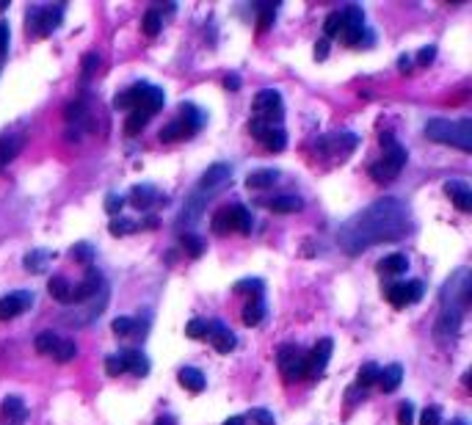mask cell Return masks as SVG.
Segmentation results:
<instances>
[{
    "instance_id": "59",
    "label": "cell",
    "mask_w": 472,
    "mask_h": 425,
    "mask_svg": "<svg viewBox=\"0 0 472 425\" xmlns=\"http://www.w3.org/2000/svg\"><path fill=\"white\" fill-rule=\"evenodd\" d=\"M450 425H467V422H464V420H453Z\"/></svg>"
},
{
    "instance_id": "4",
    "label": "cell",
    "mask_w": 472,
    "mask_h": 425,
    "mask_svg": "<svg viewBox=\"0 0 472 425\" xmlns=\"http://www.w3.org/2000/svg\"><path fill=\"white\" fill-rule=\"evenodd\" d=\"M382 144H384V155L376 164H371V177L376 183H392L403 172V166L409 161V152L392 138V133H382Z\"/></svg>"
},
{
    "instance_id": "11",
    "label": "cell",
    "mask_w": 472,
    "mask_h": 425,
    "mask_svg": "<svg viewBox=\"0 0 472 425\" xmlns=\"http://www.w3.org/2000/svg\"><path fill=\"white\" fill-rule=\"evenodd\" d=\"M340 12H343V31H340L337 39H343L351 47H359L364 42V36H367L364 33V12L359 6H345ZM367 39H371V36H367Z\"/></svg>"
},
{
    "instance_id": "46",
    "label": "cell",
    "mask_w": 472,
    "mask_h": 425,
    "mask_svg": "<svg viewBox=\"0 0 472 425\" xmlns=\"http://www.w3.org/2000/svg\"><path fill=\"white\" fill-rule=\"evenodd\" d=\"M235 293H251V296H262V279H243L235 285Z\"/></svg>"
},
{
    "instance_id": "53",
    "label": "cell",
    "mask_w": 472,
    "mask_h": 425,
    "mask_svg": "<svg viewBox=\"0 0 472 425\" xmlns=\"http://www.w3.org/2000/svg\"><path fill=\"white\" fill-rule=\"evenodd\" d=\"M329 56V39H321L318 44H315V59H326Z\"/></svg>"
},
{
    "instance_id": "6",
    "label": "cell",
    "mask_w": 472,
    "mask_h": 425,
    "mask_svg": "<svg viewBox=\"0 0 472 425\" xmlns=\"http://www.w3.org/2000/svg\"><path fill=\"white\" fill-rule=\"evenodd\" d=\"M277 364L285 384H296L307 379V354L298 345H282L277 354Z\"/></svg>"
},
{
    "instance_id": "37",
    "label": "cell",
    "mask_w": 472,
    "mask_h": 425,
    "mask_svg": "<svg viewBox=\"0 0 472 425\" xmlns=\"http://www.w3.org/2000/svg\"><path fill=\"white\" fill-rule=\"evenodd\" d=\"M207 332H210V321H202V317H194V321L185 326V335L191 340H207Z\"/></svg>"
},
{
    "instance_id": "2",
    "label": "cell",
    "mask_w": 472,
    "mask_h": 425,
    "mask_svg": "<svg viewBox=\"0 0 472 425\" xmlns=\"http://www.w3.org/2000/svg\"><path fill=\"white\" fill-rule=\"evenodd\" d=\"M164 89H157L152 83H133L127 86L122 94L114 97V109L117 111H146V114H157L164 109Z\"/></svg>"
},
{
    "instance_id": "57",
    "label": "cell",
    "mask_w": 472,
    "mask_h": 425,
    "mask_svg": "<svg viewBox=\"0 0 472 425\" xmlns=\"http://www.w3.org/2000/svg\"><path fill=\"white\" fill-rule=\"evenodd\" d=\"M224 425H243V417H230Z\"/></svg>"
},
{
    "instance_id": "48",
    "label": "cell",
    "mask_w": 472,
    "mask_h": 425,
    "mask_svg": "<svg viewBox=\"0 0 472 425\" xmlns=\"http://www.w3.org/2000/svg\"><path fill=\"white\" fill-rule=\"evenodd\" d=\"M125 207V196H117V194H109V199H105V210L111 212V216L119 219V210Z\"/></svg>"
},
{
    "instance_id": "3",
    "label": "cell",
    "mask_w": 472,
    "mask_h": 425,
    "mask_svg": "<svg viewBox=\"0 0 472 425\" xmlns=\"http://www.w3.org/2000/svg\"><path fill=\"white\" fill-rule=\"evenodd\" d=\"M426 136L437 144H445V146H456L461 152H469L472 149V119H458V122H450V119H431L426 125Z\"/></svg>"
},
{
    "instance_id": "23",
    "label": "cell",
    "mask_w": 472,
    "mask_h": 425,
    "mask_svg": "<svg viewBox=\"0 0 472 425\" xmlns=\"http://www.w3.org/2000/svg\"><path fill=\"white\" fill-rule=\"evenodd\" d=\"M122 362H125V373H133V376H146L149 373V362L138 351H122Z\"/></svg>"
},
{
    "instance_id": "19",
    "label": "cell",
    "mask_w": 472,
    "mask_h": 425,
    "mask_svg": "<svg viewBox=\"0 0 472 425\" xmlns=\"http://www.w3.org/2000/svg\"><path fill=\"white\" fill-rule=\"evenodd\" d=\"M102 288V277L91 269L89 274H86V279L78 285V288H72V304H80V301H86V298H91V296H97V290Z\"/></svg>"
},
{
    "instance_id": "56",
    "label": "cell",
    "mask_w": 472,
    "mask_h": 425,
    "mask_svg": "<svg viewBox=\"0 0 472 425\" xmlns=\"http://www.w3.org/2000/svg\"><path fill=\"white\" fill-rule=\"evenodd\" d=\"M398 67H401V72H409V70H411V59H409V56H401Z\"/></svg>"
},
{
    "instance_id": "43",
    "label": "cell",
    "mask_w": 472,
    "mask_h": 425,
    "mask_svg": "<svg viewBox=\"0 0 472 425\" xmlns=\"http://www.w3.org/2000/svg\"><path fill=\"white\" fill-rule=\"evenodd\" d=\"M111 329H114L117 337H130L136 332V321H133V317H117Z\"/></svg>"
},
{
    "instance_id": "13",
    "label": "cell",
    "mask_w": 472,
    "mask_h": 425,
    "mask_svg": "<svg viewBox=\"0 0 472 425\" xmlns=\"http://www.w3.org/2000/svg\"><path fill=\"white\" fill-rule=\"evenodd\" d=\"M332 351H335V343L329 337L318 340V345L307 354V379H318L324 373V367L332 359Z\"/></svg>"
},
{
    "instance_id": "41",
    "label": "cell",
    "mask_w": 472,
    "mask_h": 425,
    "mask_svg": "<svg viewBox=\"0 0 472 425\" xmlns=\"http://www.w3.org/2000/svg\"><path fill=\"white\" fill-rule=\"evenodd\" d=\"M180 243H183V249H185L191 257H202V251H204L202 238H196V235H191V232H185V235L180 238Z\"/></svg>"
},
{
    "instance_id": "40",
    "label": "cell",
    "mask_w": 472,
    "mask_h": 425,
    "mask_svg": "<svg viewBox=\"0 0 472 425\" xmlns=\"http://www.w3.org/2000/svg\"><path fill=\"white\" fill-rule=\"evenodd\" d=\"M105 373L109 376H125V362H122V351L119 354H111L109 359H105Z\"/></svg>"
},
{
    "instance_id": "20",
    "label": "cell",
    "mask_w": 472,
    "mask_h": 425,
    "mask_svg": "<svg viewBox=\"0 0 472 425\" xmlns=\"http://www.w3.org/2000/svg\"><path fill=\"white\" fill-rule=\"evenodd\" d=\"M155 202H166L161 194H157L152 185H136L133 191H130V204L133 207H138V210H149Z\"/></svg>"
},
{
    "instance_id": "14",
    "label": "cell",
    "mask_w": 472,
    "mask_h": 425,
    "mask_svg": "<svg viewBox=\"0 0 472 425\" xmlns=\"http://www.w3.org/2000/svg\"><path fill=\"white\" fill-rule=\"evenodd\" d=\"M31 304H33V296L28 290L4 296L0 298V321H14V317H20L25 309H31Z\"/></svg>"
},
{
    "instance_id": "42",
    "label": "cell",
    "mask_w": 472,
    "mask_h": 425,
    "mask_svg": "<svg viewBox=\"0 0 472 425\" xmlns=\"http://www.w3.org/2000/svg\"><path fill=\"white\" fill-rule=\"evenodd\" d=\"M257 9H260V20H257V23H260V31H266V28H269V25L274 23V14H277V4H260Z\"/></svg>"
},
{
    "instance_id": "54",
    "label": "cell",
    "mask_w": 472,
    "mask_h": 425,
    "mask_svg": "<svg viewBox=\"0 0 472 425\" xmlns=\"http://www.w3.org/2000/svg\"><path fill=\"white\" fill-rule=\"evenodd\" d=\"M6 50H9V25L0 23V52H6Z\"/></svg>"
},
{
    "instance_id": "38",
    "label": "cell",
    "mask_w": 472,
    "mask_h": 425,
    "mask_svg": "<svg viewBox=\"0 0 472 425\" xmlns=\"http://www.w3.org/2000/svg\"><path fill=\"white\" fill-rule=\"evenodd\" d=\"M213 232L216 235H227V232H232V224H230V207H224V210H219L216 216H213Z\"/></svg>"
},
{
    "instance_id": "17",
    "label": "cell",
    "mask_w": 472,
    "mask_h": 425,
    "mask_svg": "<svg viewBox=\"0 0 472 425\" xmlns=\"http://www.w3.org/2000/svg\"><path fill=\"white\" fill-rule=\"evenodd\" d=\"M224 183H230V166L227 164H213L199 180V191H216Z\"/></svg>"
},
{
    "instance_id": "49",
    "label": "cell",
    "mask_w": 472,
    "mask_h": 425,
    "mask_svg": "<svg viewBox=\"0 0 472 425\" xmlns=\"http://www.w3.org/2000/svg\"><path fill=\"white\" fill-rule=\"evenodd\" d=\"M398 425H414V406L411 403H401V409H398Z\"/></svg>"
},
{
    "instance_id": "30",
    "label": "cell",
    "mask_w": 472,
    "mask_h": 425,
    "mask_svg": "<svg viewBox=\"0 0 472 425\" xmlns=\"http://www.w3.org/2000/svg\"><path fill=\"white\" fill-rule=\"evenodd\" d=\"M20 146H23V141L17 136H0V166H6L9 161H14Z\"/></svg>"
},
{
    "instance_id": "28",
    "label": "cell",
    "mask_w": 472,
    "mask_h": 425,
    "mask_svg": "<svg viewBox=\"0 0 472 425\" xmlns=\"http://www.w3.org/2000/svg\"><path fill=\"white\" fill-rule=\"evenodd\" d=\"M177 379H180V384L188 392H202L204 390V373H202V370H196V367H183L177 373Z\"/></svg>"
},
{
    "instance_id": "35",
    "label": "cell",
    "mask_w": 472,
    "mask_h": 425,
    "mask_svg": "<svg viewBox=\"0 0 472 425\" xmlns=\"http://www.w3.org/2000/svg\"><path fill=\"white\" fill-rule=\"evenodd\" d=\"M202 207H204V202L199 199V196H191V202L183 207V212H180V222L183 224H196V219L202 216Z\"/></svg>"
},
{
    "instance_id": "45",
    "label": "cell",
    "mask_w": 472,
    "mask_h": 425,
    "mask_svg": "<svg viewBox=\"0 0 472 425\" xmlns=\"http://www.w3.org/2000/svg\"><path fill=\"white\" fill-rule=\"evenodd\" d=\"M78 262H83V265H91V260H94V251H91V246L89 243H78V246H72V251H70Z\"/></svg>"
},
{
    "instance_id": "34",
    "label": "cell",
    "mask_w": 472,
    "mask_h": 425,
    "mask_svg": "<svg viewBox=\"0 0 472 425\" xmlns=\"http://www.w3.org/2000/svg\"><path fill=\"white\" fill-rule=\"evenodd\" d=\"M149 119H152V114H146V111H130V117H127V122H125V133H127V136H138V133L146 128Z\"/></svg>"
},
{
    "instance_id": "8",
    "label": "cell",
    "mask_w": 472,
    "mask_h": 425,
    "mask_svg": "<svg viewBox=\"0 0 472 425\" xmlns=\"http://www.w3.org/2000/svg\"><path fill=\"white\" fill-rule=\"evenodd\" d=\"M36 351L42 354V356H50V359H56V362H72L75 356H78V345L72 343V340H67V337H59V335H52V332H42L39 337H36Z\"/></svg>"
},
{
    "instance_id": "55",
    "label": "cell",
    "mask_w": 472,
    "mask_h": 425,
    "mask_svg": "<svg viewBox=\"0 0 472 425\" xmlns=\"http://www.w3.org/2000/svg\"><path fill=\"white\" fill-rule=\"evenodd\" d=\"M224 86H227L230 91H238V89H241V78H238V75H227Z\"/></svg>"
},
{
    "instance_id": "44",
    "label": "cell",
    "mask_w": 472,
    "mask_h": 425,
    "mask_svg": "<svg viewBox=\"0 0 472 425\" xmlns=\"http://www.w3.org/2000/svg\"><path fill=\"white\" fill-rule=\"evenodd\" d=\"M324 31H326V36H340V31H343V12H340V9L332 12V14L326 17Z\"/></svg>"
},
{
    "instance_id": "47",
    "label": "cell",
    "mask_w": 472,
    "mask_h": 425,
    "mask_svg": "<svg viewBox=\"0 0 472 425\" xmlns=\"http://www.w3.org/2000/svg\"><path fill=\"white\" fill-rule=\"evenodd\" d=\"M439 422H442V411L437 406H429L420 414V425H439Z\"/></svg>"
},
{
    "instance_id": "5",
    "label": "cell",
    "mask_w": 472,
    "mask_h": 425,
    "mask_svg": "<svg viewBox=\"0 0 472 425\" xmlns=\"http://www.w3.org/2000/svg\"><path fill=\"white\" fill-rule=\"evenodd\" d=\"M202 128V114L196 105H180V117L172 119L164 130H161V141L164 144H175V141H183V138H191L196 130Z\"/></svg>"
},
{
    "instance_id": "29",
    "label": "cell",
    "mask_w": 472,
    "mask_h": 425,
    "mask_svg": "<svg viewBox=\"0 0 472 425\" xmlns=\"http://www.w3.org/2000/svg\"><path fill=\"white\" fill-rule=\"evenodd\" d=\"M266 204H269L274 212H298V210L304 207V199L285 194V196H274V199H269Z\"/></svg>"
},
{
    "instance_id": "10",
    "label": "cell",
    "mask_w": 472,
    "mask_h": 425,
    "mask_svg": "<svg viewBox=\"0 0 472 425\" xmlns=\"http://www.w3.org/2000/svg\"><path fill=\"white\" fill-rule=\"evenodd\" d=\"M249 133H251V138H257L262 146H266L269 152H282L288 146V133H285L282 125H266V122L251 119L249 122Z\"/></svg>"
},
{
    "instance_id": "7",
    "label": "cell",
    "mask_w": 472,
    "mask_h": 425,
    "mask_svg": "<svg viewBox=\"0 0 472 425\" xmlns=\"http://www.w3.org/2000/svg\"><path fill=\"white\" fill-rule=\"evenodd\" d=\"M285 117V102L277 89H262L254 97V119L266 125H279Z\"/></svg>"
},
{
    "instance_id": "18",
    "label": "cell",
    "mask_w": 472,
    "mask_h": 425,
    "mask_svg": "<svg viewBox=\"0 0 472 425\" xmlns=\"http://www.w3.org/2000/svg\"><path fill=\"white\" fill-rule=\"evenodd\" d=\"M445 194L450 196V202H453L461 212H469V210H472V191L467 188V183L450 180V183H445Z\"/></svg>"
},
{
    "instance_id": "36",
    "label": "cell",
    "mask_w": 472,
    "mask_h": 425,
    "mask_svg": "<svg viewBox=\"0 0 472 425\" xmlns=\"http://www.w3.org/2000/svg\"><path fill=\"white\" fill-rule=\"evenodd\" d=\"M138 230H141V224H136V222H130V219H114V222L109 224V232H111L114 238H122V235L138 232Z\"/></svg>"
},
{
    "instance_id": "58",
    "label": "cell",
    "mask_w": 472,
    "mask_h": 425,
    "mask_svg": "<svg viewBox=\"0 0 472 425\" xmlns=\"http://www.w3.org/2000/svg\"><path fill=\"white\" fill-rule=\"evenodd\" d=\"M157 425H175V422H172V417H161L157 420Z\"/></svg>"
},
{
    "instance_id": "15",
    "label": "cell",
    "mask_w": 472,
    "mask_h": 425,
    "mask_svg": "<svg viewBox=\"0 0 472 425\" xmlns=\"http://www.w3.org/2000/svg\"><path fill=\"white\" fill-rule=\"evenodd\" d=\"M207 340L213 343V348H216L219 354H230V351L238 345V337L232 335V329H227V326H224V324H219V321H210Z\"/></svg>"
},
{
    "instance_id": "1",
    "label": "cell",
    "mask_w": 472,
    "mask_h": 425,
    "mask_svg": "<svg viewBox=\"0 0 472 425\" xmlns=\"http://www.w3.org/2000/svg\"><path fill=\"white\" fill-rule=\"evenodd\" d=\"M411 232V210L406 202L387 196L356 212L337 232V243L345 254H359L376 243L401 241Z\"/></svg>"
},
{
    "instance_id": "51",
    "label": "cell",
    "mask_w": 472,
    "mask_h": 425,
    "mask_svg": "<svg viewBox=\"0 0 472 425\" xmlns=\"http://www.w3.org/2000/svg\"><path fill=\"white\" fill-rule=\"evenodd\" d=\"M434 56H437V47H434V44H431V47H423V50L417 52V64H420V67H429V64L434 61Z\"/></svg>"
},
{
    "instance_id": "26",
    "label": "cell",
    "mask_w": 472,
    "mask_h": 425,
    "mask_svg": "<svg viewBox=\"0 0 472 425\" xmlns=\"http://www.w3.org/2000/svg\"><path fill=\"white\" fill-rule=\"evenodd\" d=\"M72 288H75V285H70L67 277H52V279L47 282L50 296L56 298V301H61V304H72Z\"/></svg>"
},
{
    "instance_id": "31",
    "label": "cell",
    "mask_w": 472,
    "mask_h": 425,
    "mask_svg": "<svg viewBox=\"0 0 472 425\" xmlns=\"http://www.w3.org/2000/svg\"><path fill=\"white\" fill-rule=\"evenodd\" d=\"M0 411H4L6 420H14V422H23V420H25V403H23V398H17V395H9V398L4 401V406H0Z\"/></svg>"
},
{
    "instance_id": "24",
    "label": "cell",
    "mask_w": 472,
    "mask_h": 425,
    "mask_svg": "<svg viewBox=\"0 0 472 425\" xmlns=\"http://www.w3.org/2000/svg\"><path fill=\"white\" fill-rule=\"evenodd\" d=\"M277 180H279V175H277L274 169H260V172H251V175L246 177V188H251V191H266V188L277 185Z\"/></svg>"
},
{
    "instance_id": "33",
    "label": "cell",
    "mask_w": 472,
    "mask_h": 425,
    "mask_svg": "<svg viewBox=\"0 0 472 425\" xmlns=\"http://www.w3.org/2000/svg\"><path fill=\"white\" fill-rule=\"evenodd\" d=\"M141 28H144L146 36H157V33H161V28H164V14L157 9H149L144 14V20H141Z\"/></svg>"
},
{
    "instance_id": "32",
    "label": "cell",
    "mask_w": 472,
    "mask_h": 425,
    "mask_svg": "<svg viewBox=\"0 0 472 425\" xmlns=\"http://www.w3.org/2000/svg\"><path fill=\"white\" fill-rule=\"evenodd\" d=\"M379 373H382V367H379L376 362H364V364L359 367L356 384H359V387H373V384H379Z\"/></svg>"
},
{
    "instance_id": "12",
    "label": "cell",
    "mask_w": 472,
    "mask_h": 425,
    "mask_svg": "<svg viewBox=\"0 0 472 425\" xmlns=\"http://www.w3.org/2000/svg\"><path fill=\"white\" fill-rule=\"evenodd\" d=\"M423 293H426V288H423V282H420V279H411V282H395V285H390V288L384 290V296H387V301H390L392 307H409V304H417L420 298H423Z\"/></svg>"
},
{
    "instance_id": "52",
    "label": "cell",
    "mask_w": 472,
    "mask_h": 425,
    "mask_svg": "<svg viewBox=\"0 0 472 425\" xmlns=\"http://www.w3.org/2000/svg\"><path fill=\"white\" fill-rule=\"evenodd\" d=\"M251 420L257 425H274V414L266 411V409H251Z\"/></svg>"
},
{
    "instance_id": "25",
    "label": "cell",
    "mask_w": 472,
    "mask_h": 425,
    "mask_svg": "<svg viewBox=\"0 0 472 425\" xmlns=\"http://www.w3.org/2000/svg\"><path fill=\"white\" fill-rule=\"evenodd\" d=\"M409 269V257L406 254H390L379 262V271L384 277H398V274H406Z\"/></svg>"
},
{
    "instance_id": "27",
    "label": "cell",
    "mask_w": 472,
    "mask_h": 425,
    "mask_svg": "<svg viewBox=\"0 0 472 425\" xmlns=\"http://www.w3.org/2000/svg\"><path fill=\"white\" fill-rule=\"evenodd\" d=\"M401 382H403V367L401 364H390L379 373V387L384 392H395L401 387Z\"/></svg>"
},
{
    "instance_id": "22",
    "label": "cell",
    "mask_w": 472,
    "mask_h": 425,
    "mask_svg": "<svg viewBox=\"0 0 472 425\" xmlns=\"http://www.w3.org/2000/svg\"><path fill=\"white\" fill-rule=\"evenodd\" d=\"M262 317H266V301H262V296L249 298L246 307H243V324L246 326H260Z\"/></svg>"
},
{
    "instance_id": "16",
    "label": "cell",
    "mask_w": 472,
    "mask_h": 425,
    "mask_svg": "<svg viewBox=\"0 0 472 425\" xmlns=\"http://www.w3.org/2000/svg\"><path fill=\"white\" fill-rule=\"evenodd\" d=\"M356 144H359V138L354 133H332L318 141V146L326 149L329 155H348Z\"/></svg>"
},
{
    "instance_id": "9",
    "label": "cell",
    "mask_w": 472,
    "mask_h": 425,
    "mask_svg": "<svg viewBox=\"0 0 472 425\" xmlns=\"http://www.w3.org/2000/svg\"><path fill=\"white\" fill-rule=\"evenodd\" d=\"M64 6H33L28 9V33L36 36H50L61 25Z\"/></svg>"
},
{
    "instance_id": "39",
    "label": "cell",
    "mask_w": 472,
    "mask_h": 425,
    "mask_svg": "<svg viewBox=\"0 0 472 425\" xmlns=\"http://www.w3.org/2000/svg\"><path fill=\"white\" fill-rule=\"evenodd\" d=\"M50 257H52L50 251H31V254L25 257V269H28V271H33V274H39V271L44 269V262H47Z\"/></svg>"
},
{
    "instance_id": "21",
    "label": "cell",
    "mask_w": 472,
    "mask_h": 425,
    "mask_svg": "<svg viewBox=\"0 0 472 425\" xmlns=\"http://www.w3.org/2000/svg\"><path fill=\"white\" fill-rule=\"evenodd\" d=\"M230 224H232V232L249 235L251 227H254V219L243 204H235V207H230Z\"/></svg>"
},
{
    "instance_id": "50",
    "label": "cell",
    "mask_w": 472,
    "mask_h": 425,
    "mask_svg": "<svg viewBox=\"0 0 472 425\" xmlns=\"http://www.w3.org/2000/svg\"><path fill=\"white\" fill-rule=\"evenodd\" d=\"M97 67H99L97 52H86V56H83V78H91Z\"/></svg>"
}]
</instances>
